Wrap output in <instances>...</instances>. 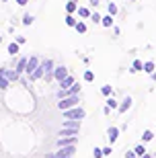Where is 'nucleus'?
Returning <instances> with one entry per match:
<instances>
[{"label":"nucleus","instance_id":"obj_1","mask_svg":"<svg viewBox=\"0 0 156 158\" xmlns=\"http://www.w3.org/2000/svg\"><path fill=\"white\" fill-rule=\"evenodd\" d=\"M78 103H80V94H70V97L60 99L58 109H60V111H66V109H70V107H76Z\"/></svg>","mask_w":156,"mask_h":158},{"label":"nucleus","instance_id":"obj_22","mask_svg":"<svg viewBox=\"0 0 156 158\" xmlns=\"http://www.w3.org/2000/svg\"><path fill=\"white\" fill-rule=\"evenodd\" d=\"M78 17L80 19H91V10L84 8V6H80V8H78Z\"/></svg>","mask_w":156,"mask_h":158},{"label":"nucleus","instance_id":"obj_45","mask_svg":"<svg viewBox=\"0 0 156 158\" xmlns=\"http://www.w3.org/2000/svg\"><path fill=\"white\" fill-rule=\"evenodd\" d=\"M107 2H111V0H107Z\"/></svg>","mask_w":156,"mask_h":158},{"label":"nucleus","instance_id":"obj_10","mask_svg":"<svg viewBox=\"0 0 156 158\" xmlns=\"http://www.w3.org/2000/svg\"><path fill=\"white\" fill-rule=\"evenodd\" d=\"M62 127H70V129H78L80 131V119H66L62 123Z\"/></svg>","mask_w":156,"mask_h":158},{"label":"nucleus","instance_id":"obj_9","mask_svg":"<svg viewBox=\"0 0 156 158\" xmlns=\"http://www.w3.org/2000/svg\"><path fill=\"white\" fill-rule=\"evenodd\" d=\"M0 74H2V76H6L11 82H15V80H19V78H21V74H19L17 70H8V68H0Z\"/></svg>","mask_w":156,"mask_h":158},{"label":"nucleus","instance_id":"obj_27","mask_svg":"<svg viewBox=\"0 0 156 158\" xmlns=\"http://www.w3.org/2000/svg\"><path fill=\"white\" fill-rule=\"evenodd\" d=\"M133 150H136V154H138L140 158H142V156H144L146 152H148V150H146V146H144V144H140V146H136V148H133Z\"/></svg>","mask_w":156,"mask_h":158},{"label":"nucleus","instance_id":"obj_29","mask_svg":"<svg viewBox=\"0 0 156 158\" xmlns=\"http://www.w3.org/2000/svg\"><path fill=\"white\" fill-rule=\"evenodd\" d=\"M152 138H154V134H152L150 129H146L144 134H142V142H150V140H152Z\"/></svg>","mask_w":156,"mask_h":158},{"label":"nucleus","instance_id":"obj_28","mask_svg":"<svg viewBox=\"0 0 156 158\" xmlns=\"http://www.w3.org/2000/svg\"><path fill=\"white\" fill-rule=\"evenodd\" d=\"M76 23H78V21H76L72 15H66V25H68V27H76Z\"/></svg>","mask_w":156,"mask_h":158},{"label":"nucleus","instance_id":"obj_4","mask_svg":"<svg viewBox=\"0 0 156 158\" xmlns=\"http://www.w3.org/2000/svg\"><path fill=\"white\" fill-rule=\"evenodd\" d=\"M39 64H41V60L37 58V56H31V58L27 60V68H25V74H27V76H31V74L35 72V68H37Z\"/></svg>","mask_w":156,"mask_h":158},{"label":"nucleus","instance_id":"obj_40","mask_svg":"<svg viewBox=\"0 0 156 158\" xmlns=\"http://www.w3.org/2000/svg\"><path fill=\"white\" fill-rule=\"evenodd\" d=\"M103 113H105V115H109V113H111V107H109V105H105V109H103Z\"/></svg>","mask_w":156,"mask_h":158},{"label":"nucleus","instance_id":"obj_6","mask_svg":"<svg viewBox=\"0 0 156 158\" xmlns=\"http://www.w3.org/2000/svg\"><path fill=\"white\" fill-rule=\"evenodd\" d=\"M70 74V70L68 68H66V66H56V68H53V78H56V80H64V78L68 76Z\"/></svg>","mask_w":156,"mask_h":158},{"label":"nucleus","instance_id":"obj_21","mask_svg":"<svg viewBox=\"0 0 156 158\" xmlns=\"http://www.w3.org/2000/svg\"><path fill=\"white\" fill-rule=\"evenodd\" d=\"M8 86H11V80H8L6 76H2V74H0V90H6Z\"/></svg>","mask_w":156,"mask_h":158},{"label":"nucleus","instance_id":"obj_44","mask_svg":"<svg viewBox=\"0 0 156 158\" xmlns=\"http://www.w3.org/2000/svg\"><path fill=\"white\" fill-rule=\"evenodd\" d=\"M2 2H8V0H2Z\"/></svg>","mask_w":156,"mask_h":158},{"label":"nucleus","instance_id":"obj_30","mask_svg":"<svg viewBox=\"0 0 156 158\" xmlns=\"http://www.w3.org/2000/svg\"><path fill=\"white\" fill-rule=\"evenodd\" d=\"M82 78H84V80H86V82H93V80H95V72H93V70H86V72H84V76H82Z\"/></svg>","mask_w":156,"mask_h":158},{"label":"nucleus","instance_id":"obj_11","mask_svg":"<svg viewBox=\"0 0 156 158\" xmlns=\"http://www.w3.org/2000/svg\"><path fill=\"white\" fill-rule=\"evenodd\" d=\"M107 138H109V142L113 144V142L119 138V127H115V125H111L109 129H107Z\"/></svg>","mask_w":156,"mask_h":158},{"label":"nucleus","instance_id":"obj_36","mask_svg":"<svg viewBox=\"0 0 156 158\" xmlns=\"http://www.w3.org/2000/svg\"><path fill=\"white\" fill-rule=\"evenodd\" d=\"M125 158H140V156L136 154V150H127V152H125Z\"/></svg>","mask_w":156,"mask_h":158},{"label":"nucleus","instance_id":"obj_13","mask_svg":"<svg viewBox=\"0 0 156 158\" xmlns=\"http://www.w3.org/2000/svg\"><path fill=\"white\" fill-rule=\"evenodd\" d=\"M74 82H76V78L72 76V74H68V76L64 78V80H60V88H70L72 84H74Z\"/></svg>","mask_w":156,"mask_h":158},{"label":"nucleus","instance_id":"obj_43","mask_svg":"<svg viewBox=\"0 0 156 158\" xmlns=\"http://www.w3.org/2000/svg\"><path fill=\"white\" fill-rule=\"evenodd\" d=\"M129 2H136V0H129Z\"/></svg>","mask_w":156,"mask_h":158},{"label":"nucleus","instance_id":"obj_12","mask_svg":"<svg viewBox=\"0 0 156 158\" xmlns=\"http://www.w3.org/2000/svg\"><path fill=\"white\" fill-rule=\"evenodd\" d=\"M27 56H23V58H19V62H17V66H15V70L19 72V74H23L25 72V68H27Z\"/></svg>","mask_w":156,"mask_h":158},{"label":"nucleus","instance_id":"obj_5","mask_svg":"<svg viewBox=\"0 0 156 158\" xmlns=\"http://www.w3.org/2000/svg\"><path fill=\"white\" fill-rule=\"evenodd\" d=\"M43 68H45V82L53 80V68H56V64H53V60H43Z\"/></svg>","mask_w":156,"mask_h":158},{"label":"nucleus","instance_id":"obj_33","mask_svg":"<svg viewBox=\"0 0 156 158\" xmlns=\"http://www.w3.org/2000/svg\"><path fill=\"white\" fill-rule=\"evenodd\" d=\"M91 21H93V23H101V21H103V17H101L99 12H93V15H91Z\"/></svg>","mask_w":156,"mask_h":158},{"label":"nucleus","instance_id":"obj_41","mask_svg":"<svg viewBox=\"0 0 156 158\" xmlns=\"http://www.w3.org/2000/svg\"><path fill=\"white\" fill-rule=\"evenodd\" d=\"M142 158H152V156H150V154H148V152H146V154H144V156H142Z\"/></svg>","mask_w":156,"mask_h":158},{"label":"nucleus","instance_id":"obj_18","mask_svg":"<svg viewBox=\"0 0 156 158\" xmlns=\"http://www.w3.org/2000/svg\"><path fill=\"white\" fill-rule=\"evenodd\" d=\"M66 90H68V97H70V94H80V84L74 82V84H72L70 88H66Z\"/></svg>","mask_w":156,"mask_h":158},{"label":"nucleus","instance_id":"obj_38","mask_svg":"<svg viewBox=\"0 0 156 158\" xmlns=\"http://www.w3.org/2000/svg\"><path fill=\"white\" fill-rule=\"evenodd\" d=\"M17 4L19 6H25V4H29V0H17Z\"/></svg>","mask_w":156,"mask_h":158},{"label":"nucleus","instance_id":"obj_42","mask_svg":"<svg viewBox=\"0 0 156 158\" xmlns=\"http://www.w3.org/2000/svg\"><path fill=\"white\" fill-rule=\"evenodd\" d=\"M0 43H2V35H0Z\"/></svg>","mask_w":156,"mask_h":158},{"label":"nucleus","instance_id":"obj_37","mask_svg":"<svg viewBox=\"0 0 156 158\" xmlns=\"http://www.w3.org/2000/svg\"><path fill=\"white\" fill-rule=\"evenodd\" d=\"M111 152H113V150H111V146L103 148V154H105V156H111Z\"/></svg>","mask_w":156,"mask_h":158},{"label":"nucleus","instance_id":"obj_32","mask_svg":"<svg viewBox=\"0 0 156 158\" xmlns=\"http://www.w3.org/2000/svg\"><path fill=\"white\" fill-rule=\"evenodd\" d=\"M107 12H109V15H117V6L113 4V0H111L109 4H107Z\"/></svg>","mask_w":156,"mask_h":158},{"label":"nucleus","instance_id":"obj_34","mask_svg":"<svg viewBox=\"0 0 156 158\" xmlns=\"http://www.w3.org/2000/svg\"><path fill=\"white\" fill-rule=\"evenodd\" d=\"M93 156L95 158H103L105 156V154H103V148H95V150H93Z\"/></svg>","mask_w":156,"mask_h":158},{"label":"nucleus","instance_id":"obj_24","mask_svg":"<svg viewBox=\"0 0 156 158\" xmlns=\"http://www.w3.org/2000/svg\"><path fill=\"white\" fill-rule=\"evenodd\" d=\"M154 68H156V64H154V62H144V72L152 74V72H154Z\"/></svg>","mask_w":156,"mask_h":158},{"label":"nucleus","instance_id":"obj_26","mask_svg":"<svg viewBox=\"0 0 156 158\" xmlns=\"http://www.w3.org/2000/svg\"><path fill=\"white\" fill-rule=\"evenodd\" d=\"M101 93H103L105 97H111V94H113V88H111V84H105V86H101Z\"/></svg>","mask_w":156,"mask_h":158},{"label":"nucleus","instance_id":"obj_3","mask_svg":"<svg viewBox=\"0 0 156 158\" xmlns=\"http://www.w3.org/2000/svg\"><path fill=\"white\" fill-rule=\"evenodd\" d=\"M74 144L72 146H62L58 150V152H52V154H47V158H72L74 156Z\"/></svg>","mask_w":156,"mask_h":158},{"label":"nucleus","instance_id":"obj_14","mask_svg":"<svg viewBox=\"0 0 156 158\" xmlns=\"http://www.w3.org/2000/svg\"><path fill=\"white\" fill-rule=\"evenodd\" d=\"M19 43L17 41H11V43H8V45H6V52H8V56H19Z\"/></svg>","mask_w":156,"mask_h":158},{"label":"nucleus","instance_id":"obj_7","mask_svg":"<svg viewBox=\"0 0 156 158\" xmlns=\"http://www.w3.org/2000/svg\"><path fill=\"white\" fill-rule=\"evenodd\" d=\"M43 76H45V68H43V62H41V64L35 68V72L29 76V80H31V82H37V80H41Z\"/></svg>","mask_w":156,"mask_h":158},{"label":"nucleus","instance_id":"obj_25","mask_svg":"<svg viewBox=\"0 0 156 158\" xmlns=\"http://www.w3.org/2000/svg\"><path fill=\"white\" fill-rule=\"evenodd\" d=\"M107 105H109L111 109H119V103L113 99V94H111V97H107Z\"/></svg>","mask_w":156,"mask_h":158},{"label":"nucleus","instance_id":"obj_39","mask_svg":"<svg viewBox=\"0 0 156 158\" xmlns=\"http://www.w3.org/2000/svg\"><path fill=\"white\" fill-rule=\"evenodd\" d=\"M88 2H91V6H95V8H97V6H99V2H101V0H88Z\"/></svg>","mask_w":156,"mask_h":158},{"label":"nucleus","instance_id":"obj_17","mask_svg":"<svg viewBox=\"0 0 156 158\" xmlns=\"http://www.w3.org/2000/svg\"><path fill=\"white\" fill-rule=\"evenodd\" d=\"M76 10H78V4H76V0H68V2H66V12H68V15H74Z\"/></svg>","mask_w":156,"mask_h":158},{"label":"nucleus","instance_id":"obj_16","mask_svg":"<svg viewBox=\"0 0 156 158\" xmlns=\"http://www.w3.org/2000/svg\"><path fill=\"white\" fill-rule=\"evenodd\" d=\"M144 70V62H142V60H133V64H132V74H136V72H142Z\"/></svg>","mask_w":156,"mask_h":158},{"label":"nucleus","instance_id":"obj_2","mask_svg":"<svg viewBox=\"0 0 156 158\" xmlns=\"http://www.w3.org/2000/svg\"><path fill=\"white\" fill-rule=\"evenodd\" d=\"M64 113V117L66 119H84L86 117V111L82 109V107H70V109H66V111H62Z\"/></svg>","mask_w":156,"mask_h":158},{"label":"nucleus","instance_id":"obj_19","mask_svg":"<svg viewBox=\"0 0 156 158\" xmlns=\"http://www.w3.org/2000/svg\"><path fill=\"white\" fill-rule=\"evenodd\" d=\"M33 15H29V12H27V15H23V21H21V23L25 25V27H31V25H33Z\"/></svg>","mask_w":156,"mask_h":158},{"label":"nucleus","instance_id":"obj_15","mask_svg":"<svg viewBox=\"0 0 156 158\" xmlns=\"http://www.w3.org/2000/svg\"><path fill=\"white\" fill-rule=\"evenodd\" d=\"M129 107H132V97H125V99L119 103V109H117V111H119V113H125Z\"/></svg>","mask_w":156,"mask_h":158},{"label":"nucleus","instance_id":"obj_35","mask_svg":"<svg viewBox=\"0 0 156 158\" xmlns=\"http://www.w3.org/2000/svg\"><path fill=\"white\" fill-rule=\"evenodd\" d=\"M15 41H17L19 45H25V43H27V37H25V35H17V37H15Z\"/></svg>","mask_w":156,"mask_h":158},{"label":"nucleus","instance_id":"obj_20","mask_svg":"<svg viewBox=\"0 0 156 158\" xmlns=\"http://www.w3.org/2000/svg\"><path fill=\"white\" fill-rule=\"evenodd\" d=\"M60 135H78V129H70V127H62Z\"/></svg>","mask_w":156,"mask_h":158},{"label":"nucleus","instance_id":"obj_31","mask_svg":"<svg viewBox=\"0 0 156 158\" xmlns=\"http://www.w3.org/2000/svg\"><path fill=\"white\" fill-rule=\"evenodd\" d=\"M76 31H78V33H86V25L82 23V21H78V23H76V27H74Z\"/></svg>","mask_w":156,"mask_h":158},{"label":"nucleus","instance_id":"obj_8","mask_svg":"<svg viewBox=\"0 0 156 158\" xmlns=\"http://www.w3.org/2000/svg\"><path fill=\"white\" fill-rule=\"evenodd\" d=\"M76 140H78V135H62L58 140V148L62 146H72V144H76Z\"/></svg>","mask_w":156,"mask_h":158},{"label":"nucleus","instance_id":"obj_23","mask_svg":"<svg viewBox=\"0 0 156 158\" xmlns=\"http://www.w3.org/2000/svg\"><path fill=\"white\" fill-rule=\"evenodd\" d=\"M101 25H103V27H113V15H107V17H103Z\"/></svg>","mask_w":156,"mask_h":158}]
</instances>
